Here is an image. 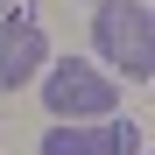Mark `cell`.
<instances>
[{"instance_id":"obj_5","label":"cell","mask_w":155,"mask_h":155,"mask_svg":"<svg viewBox=\"0 0 155 155\" xmlns=\"http://www.w3.org/2000/svg\"><path fill=\"white\" fill-rule=\"evenodd\" d=\"M0 14H7V0H0Z\"/></svg>"},{"instance_id":"obj_4","label":"cell","mask_w":155,"mask_h":155,"mask_svg":"<svg viewBox=\"0 0 155 155\" xmlns=\"http://www.w3.org/2000/svg\"><path fill=\"white\" fill-rule=\"evenodd\" d=\"M35 155H141V127L134 120H99V127L57 120V134H42Z\"/></svg>"},{"instance_id":"obj_1","label":"cell","mask_w":155,"mask_h":155,"mask_svg":"<svg viewBox=\"0 0 155 155\" xmlns=\"http://www.w3.org/2000/svg\"><path fill=\"white\" fill-rule=\"evenodd\" d=\"M92 35H99V57L127 85L155 78V14L141 0H92Z\"/></svg>"},{"instance_id":"obj_2","label":"cell","mask_w":155,"mask_h":155,"mask_svg":"<svg viewBox=\"0 0 155 155\" xmlns=\"http://www.w3.org/2000/svg\"><path fill=\"white\" fill-rule=\"evenodd\" d=\"M42 106L57 113V120H113L120 106V78H106L99 64H42Z\"/></svg>"},{"instance_id":"obj_3","label":"cell","mask_w":155,"mask_h":155,"mask_svg":"<svg viewBox=\"0 0 155 155\" xmlns=\"http://www.w3.org/2000/svg\"><path fill=\"white\" fill-rule=\"evenodd\" d=\"M49 64V35H42V21L28 14H7L0 21V92H21V85H35Z\"/></svg>"}]
</instances>
